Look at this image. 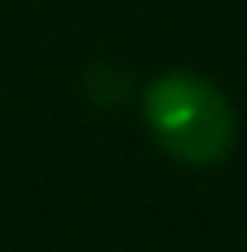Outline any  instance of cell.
<instances>
[{
	"label": "cell",
	"mask_w": 247,
	"mask_h": 252,
	"mask_svg": "<svg viewBox=\"0 0 247 252\" xmlns=\"http://www.w3.org/2000/svg\"><path fill=\"white\" fill-rule=\"evenodd\" d=\"M141 115L155 142L190 168H217L239 137V115L230 97L194 71H164L159 80H150Z\"/></svg>",
	"instance_id": "1"
}]
</instances>
